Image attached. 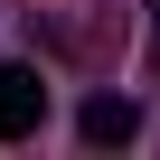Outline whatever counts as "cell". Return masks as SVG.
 Returning a JSON list of instances; mask_svg holds the SVG:
<instances>
[{
	"instance_id": "cell-3",
	"label": "cell",
	"mask_w": 160,
	"mask_h": 160,
	"mask_svg": "<svg viewBox=\"0 0 160 160\" xmlns=\"http://www.w3.org/2000/svg\"><path fill=\"white\" fill-rule=\"evenodd\" d=\"M151 28H160V0H151Z\"/></svg>"
},
{
	"instance_id": "cell-2",
	"label": "cell",
	"mask_w": 160,
	"mask_h": 160,
	"mask_svg": "<svg viewBox=\"0 0 160 160\" xmlns=\"http://www.w3.org/2000/svg\"><path fill=\"white\" fill-rule=\"evenodd\" d=\"M132 132H141V113H132L122 94H94V104H85V141H94V151H113V141H132Z\"/></svg>"
},
{
	"instance_id": "cell-1",
	"label": "cell",
	"mask_w": 160,
	"mask_h": 160,
	"mask_svg": "<svg viewBox=\"0 0 160 160\" xmlns=\"http://www.w3.org/2000/svg\"><path fill=\"white\" fill-rule=\"evenodd\" d=\"M47 122V85H38V66H10L0 57V141H28Z\"/></svg>"
}]
</instances>
